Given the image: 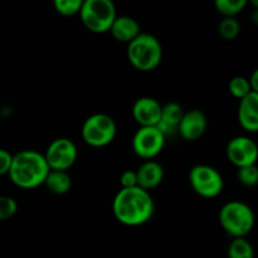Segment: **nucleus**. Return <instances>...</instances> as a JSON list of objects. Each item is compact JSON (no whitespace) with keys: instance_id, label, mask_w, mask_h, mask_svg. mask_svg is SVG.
Masks as SVG:
<instances>
[{"instance_id":"nucleus-1","label":"nucleus","mask_w":258,"mask_h":258,"mask_svg":"<svg viewBox=\"0 0 258 258\" xmlns=\"http://www.w3.org/2000/svg\"><path fill=\"white\" fill-rule=\"evenodd\" d=\"M155 211L153 197L148 190L134 186L121 188L112 202V213L121 224L139 227L148 223Z\"/></svg>"},{"instance_id":"nucleus-2","label":"nucleus","mask_w":258,"mask_h":258,"mask_svg":"<svg viewBox=\"0 0 258 258\" xmlns=\"http://www.w3.org/2000/svg\"><path fill=\"white\" fill-rule=\"evenodd\" d=\"M49 170L42 153L35 150H22L13 155L8 175L14 185L22 189H34L44 184Z\"/></svg>"},{"instance_id":"nucleus-3","label":"nucleus","mask_w":258,"mask_h":258,"mask_svg":"<svg viewBox=\"0 0 258 258\" xmlns=\"http://www.w3.org/2000/svg\"><path fill=\"white\" fill-rule=\"evenodd\" d=\"M127 59L141 72L153 71L163 59V47L155 35L140 33L127 44Z\"/></svg>"},{"instance_id":"nucleus-4","label":"nucleus","mask_w":258,"mask_h":258,"mask_svg":"<svg viewBox=\"0 0 258 258\" xmlns=\"http://www.w3.org/2000/svg\"><path fill=\"white\" fill-rule=\"evenodd\" d=\"M219 223L233 238H246L254 227V213L244 202L231 201L219 211Z\"/></svg>"},{"instance_id":"nucleus-5","label":"nucleus","mask_w":258,"mask_h":258,"mask_svg":"<svg viewBox=\"0 0 258 258\" xmlns=\"http://www.w3.org/2000/svg\"><path fill=\"white\" fill-rule=\"evenodd\" d=\"M78 15L90 32L103 34L110 30L117 12L111 0H85Z\"/></svg>"},{"instance_id":"nucleus-6","label":"nucleus","mask_w":258,"mask_h":258,"mask_svg":"<svg viewBox=\"0 0 258 258\" xmlns=\"http://www.w3.org/2000/svg\"><path fill=\"white\" fill-rule=\"evenodd\" d=\"M81 135L87 145L92 148H105L115 140L117 135V125L107 113H93L83 122Z\"/></svg>"},{"instance_id":"nucleus-7","label":"nucleus","mask_w":258,"mask_h":258,"mask_svg":"<svg viewBox=\"0 0 258 258\" xmlns=\"http://www.w3.org/2000/svg\"><path fill=\"white\" fill-rule=\"evenodd\" d=\"M189 183L198 196L208 199L221 196L224 186L223 178L219 170L206 164H198L190 169Z\"/></svg>"},{"instance_id":"nucleus-8","label":"nucleus","mask_w":258,"mask_h":258,"mask_svg":"<svg viewBox=\"0 0 258 258\" xmlns=\"http://www.w3.org/2000/svg\"><path fill=\"white\" fill-rule=\"evenodd\" d=\"M166 138L156 126L140 127L133 138V150L144 160H154L163 151Z\"/></svg>"},{"instance_id":"nucleus-9","label":"nucleus","mask_w":258,"mask_h":258,"mask_svg":"<svg viewBox=\"0 0 258 258\" xmlns=\"http://www.w3.org/2000/svg\"><path fill=\"white\" fill-rule=\"evenodd\" d=\"M43 155L50 170L67 171L77 161L78 150L71 139L58 138L48 145Z\"/></svg>"},{"instance_id":"nucleus-10","label":"nucleus","mask_w":258,"mask_h":258,"mask_svg":"<svg viewBox=\"0 0 258 258\" xmlns=\"http://www.w3.org/2000/svg\"><path fill=\"white\" fill-rule=\"evenodd\" d=\"M226 154L228 160L237 169L254 165L258 159V146L248 136L239 135L229 140Z\"/></svg>"},{"instance_id":"nucleus-11","label":"nucleus","mask_w":258,"mask_h":258,"mask_svg":"<svg viewBox=\"0 0 258 258\" xmlns=\"http://www.w3.org/2000/svg\"><path fill=\"white\" fill-rule=\"evenodd\" d=\"M208 118L206 113L198 108L185 111L178 126V134L186 141H196L206 134Z\"/></svg>"},{"instance_id":"nucleus-12","label":"nucleus","mask_w":258,"mask_h":258,"mask_svg":"<svg viewBox=\"0 0 258 258\" xmlns=\"http://www.w3.org/2000/svg\"><path fill=\"white\" fill-rule=\"evenodd\" d=\"M161 105L158 100L153 97L138 98L133 105L134 120L140 125V127L145 126H158L161 116Z\"/></svg>"},{"instance_id":"nucleus-13","label":"nucleus","mask_w":258,"mask_h":258,"mask_svg":"<svg viewBox=\"0 0 258 258\" xmlns=\"http://www.w3.org/2000/svg\"><path fill=\"white\" fill-rule=\"evenodd\" d=\"M238 121L242 127L249 133L258 130V93L251 92L239 100Z\"/></svg>"},{"instance_id":"nucleus-14","label":"nucleus","mask_w":258,"mask_h":258,"mask_svg":"<svg viewBox=\"0 0 258 258\" xmlns=\"http://www.w3.org/2000/svg\"><path fill=\"white\" fill-rule=\"evenodd\" d=\"M136 171L138 186L144 190H150L161 184L164 179V169L158 161L145 160Z\"/></svg>"},{"instance_id":"nucleus-15","label":"nucleus","mask_w":258,"mask_h":258,"mask_svg":"<svg viewBox=\"0 0 258 258\" xmlns=\"http://www.w3.org/2000/svg\"><path fill=\"white\" fill-rule=\"evenodd\" d=\"M108 32L117 42L128 44L131 40L135 39L140 34L141 28L135 18L128 17V15H117Z\"/></svg>"},{"instance_id":"nucleus-16","label":"nucleus","mask_w":258,"mask_h":258,"mask_svg":"<svg viewBox=\"0 0 258 258\" xmlns=\"http://www.w3.org/2000/svg\"><path fill=\"white\" fill-rule=\"evenodd\" d=\"M184 112L181 105L178 102H168L161 107V116L156 127L164 134L165 138L178 134V126L180 123Z\"/></svg>"},{"instance_id":"nucleus-17","label":"nucleus","mask_w":258,"mask_h":258,"mask_svg":"<svg viewBox=\"0 0 258 258\" xmlns=\"http://www.w3.org/2000/svg\"><path fill=\"white\" fill-rule=\"evenodd\" d=\"M48 190L55 196H64L72 188V179L67 171L49 170L44 180Z\"/></svg>"},{"instance_id":"nucleus-18","label":"nucleus","mask_w":258,"mask_h":258,"mask_svg":"<svg viewBox=\"0 0 258 258\" xmlns=\"http://www.w3.org/2000/svg\"><path fill=\"white\" fill-rule=\"evenodd\" d=\"M228 258H253L254 249L246 238H233L227 251Z\"/></svg>"},{"instance_id":"nucleus-19","label":"nucleus","mask_w":258,"mask_h":258,"mask_svg":"<svg viewBox=\"0 0 258 258\" xmlns=\"http://www.w3.org/2000/svg\"><path fill=\"white\" fill-rule=\"evenodd\" d=\"M246 0H216L214 7L223 18H236L246 8Z\"/></svg>"},{"instance_id":"nucleus-20","label":"nucleus","mask_w":258,"mask_h":258,"mask_svg":"<svg viewBox=\"0 0 258 258\" xmlns=\"http://www.w3.org/2000/svg\"><path fill=\"white\" fill-rule=\"evenodd\" d=\"M218 33L222 39L233 40L241 33V24L236 18H223L218 24Z\"/></svg>"},{"instance_id":"nucleus-21","label":"nucleus","mask_w":258,"mask_h":258,"mask_svg":"<svg viewBox=\"0 0 258 258\" xmlns=\"http://www.w3.org/2000/svg\"><path fill=\"white\" fill-rule=\"evenodd\" d=\"M228 90L231 95L238 100H242L252 92L248 78L243 77V76H236V77L232 78L228 83Z\"/></svg>"},{"instance_id":"nucleus-22","label":"nucleus","mask_w":258,"mask_h":258,"mask_svg":"<svg viewBox=\"0 0 258 258\" xmlns=\"http://www.w3.org/2000/svg\"><path fill=\"white\" fill-rule=\"evenodd\" d=\"M83 0H54L53 7L58 14L63 17H73L80 14Z\"/></svg>"},{"instance_id":"nucleus-23","label":"nucleus","mask_w":258,"mask_h":258,"mask_svg":"<svg viewBox=\"0 0 258 258\" xmlns=\"http://www.w3.org/2000/svg\"><path fill=\"white\" fill-rule=\"evenodd\" d=\"M237 178H238V181L242 185L248 186V188L256 186L258 183V168L256 164H254V165L238 168Z\"/></svg>"},{"instance_id":"nucleus-24","label":"nucleus","mask_w":258,"mask_h":258,"mask_svg":"<svg viewBox=\"0 0 258 258\" xmlns=\"http://www.w3.org/2000/svg\"><path fill=\"white\" fill-rule=\"evenodd\" d=\"M18 212V203L14 198L0 196V222L8 221Z\"/></svg>"},{"instance_id":"nucleus-25","label":"nucleus","mask_w":258,"mask_h":258,"mask_svg":"<svg viewBox=\"0 0 258 258\" xmlns=\"http://www.w3.org/2000/svg\"><path fill=\"white\" fill-rule=\"evenodd\" d=\"M120 183L122 188H134L138 186V176L135 170H125L120 176Z\"/></svg>"},{"instance_id":"nucleus-26","label":"nucleus","mask_w":258,"mask_h":258,"mask_svg":"<svg viewBox=\"0 0 258 258\" xmlns=\"http://www.w3.org/2000/svg\"><path fill=\"white\" fill-rule=\"evenodd\" d=\"M13 155L5 149H0V176L7 175L12 165Z\"/></svg>"},{"instance_id":"nucleus-27","label":"nucleus","mask_w":258,"mask_h":258,"mask_svg":"<svg viewBox=\"0 0 258 258\" xmlns=\"http://www.w3.org/2000/svg\"><path fill=\"white\" fill-rule=\"evenodd\" d=\"M248 83L251 86L252 92L258 93V71L256 70L253 73H252L251 77L248 78Z\"/></svg>"}]
</instances>
